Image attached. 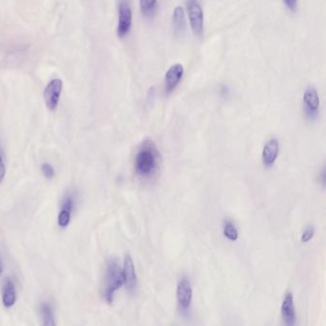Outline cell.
<instances>
[{
  "mask_svg": "<svg viewBox=\"0 0 326 326\" xmlns=\"http://www.w3.org/2000/svg\"><path fill=\"white\" fill-rule=\"evenodd\" d=\"M173 23L176 34L181 35L186 30V15L183 7L176 6L173 14Z\"/></svg>",
  "mask_w": 326,
  "mask_h": 326,
  "instance_id": "14",
  "label": "cell"
},
{
  "mask_svg": "<svg viewBox=\"0 0 326 326\" xmlns=\"http://www.w3.org/2000/svg\"><path fill=\"white\" fill-rule=\"evenodd\" d=\"M123 275L125 278V285L128 292L132 293L136 288L138 284L137 276L135 272L134 262L129 254H126L124 261V267H123Z\"/></svg>",
  "mask_w": 326,
  "mask_h": 326,
  "instance_id": "10",
  "label": "cell"
},
{
  "mask_svg": "<svg viewBox=\"0 0 326 326\" xmlns=\"http://www.w3.org/2000/svg\"><path fill=\"white\" fill-rule=\"evenodd\" d=\"M61 91H62V80L59 78L52 79L45 87L43 96L45 104L50 110H55L58 107Z\"/></svg>",
  "mask_w": 326,
  "mask_h": 326,
  "instance_id": "7",
  "label": "cell"
},
{
  "mask_svg": "<svg viewBox=\"0 0 326 326\" xmlns=\"http://www.w3.org/2000/svg\"><path fill=\"white\" fill-rule=\"evenodd\" d=\"M132 26V9L128 0H121L119 4V19L117 34L120 38H124L129 34Z\"/></svg>",
  "mask_w": 326,
  "mask_h": 326,
  "instance_id": "4",
  "label": "cell"
},
{
  "mask_svg": "<svg viewBox=\"0 0 326 326\" xmlns=\"http://www.w3.org/2000/svg\"><path fill=\"white\" fill-rule=\"evenodd\" d=\"M223 232L225 237L230 241H236L238 239V230L234 224L230 221H225Z\"/></svg>",
  "mask_w": 326,
  "mask_h": 326,
  "instance_id": "17",
  "label": "cell"
},
{
  "mask_svg": "<svg viewBox=\"0 0 326 326\" xmlns=\"http://www.w3.org/2000/svg\"><path fill=\"white\" fill-rule=\"evenodd\" d=\"M286 8L292 12H295L298 7V0H282Z\"/></svg>",
  "mask_w": 326,
  "mask_h": 326,
  "instance_id": "20",
  "label": "cell"
},
{
  "mask_svg": "<svg viewBox=\"0 0 326 326\" xmlns=\"http://www.w3.org/2000/svg\"><path fill=\"white\" fill-rule=\"evenodd\" d=\"M188 15L193 34L201 38L204 33V13L198 0H188Z\"/></svg>",
  "mask_w": 326,
  "mask_h": 326,
  "instance_id": "3",
  "label": "cell"
},
{
  "mask_svg": "<svg viewBox=\"0 0 326 326\" xmlns=\"http://www.w3.org/2000/svg\"><path fill=\"white\" fill-rule=\"evenodd\" d=\"M17 301V293L16 288L12 280L7 279L4 287H3V293H2V302L3 305L7 308L12 307Z\"/></svg>",
  "mask_w": 326,
  "mask_h": 326,
  "instance_id": "13",
  "label": "cell"
},
{
  "mask_svg": "<svg viewBox=\"0 0 326 326\" xmlns=\"http://www.w3.org/2000/svg\"><path fill=\"white\" fill-rule=\"evenodd\" d=\"M5 174H6V167H5L4 161L2 159V156L0 154V184L3 181V179L5 177Z\"/></svg>",
  "mask_w": 326,
  "mask_h": 326,
  "instance_id": "21",
  "label": "cell"
},
{
  "mask_svg": "<svg viewBox=\"0 0 326 326\" xmlns=\"http://www.w3.org/2000/svg\"><path fill=\"white\" fill-rule=\"evenodd\" d=\"M40 313L43 319V325L44 326H54L56 325L53 310L48 303H43L40 307Z\"/></svg>",
  "mask_w": 326,
  "mask_h": 326,
  "instance_id": "16",
  "label": "cell"
},
{
  "mask_svg": "<svg viewBox=\"0 0 326 326\" xmlns=\"http://www.w3.org/2000/svg\"><path fill=\"white\" fill-rule=\"evenodd\" d=\"M177 303L182 311H187L192 301V288L189 278L182 277L177 285L176 290Z\"/></svg>",
  "mask_w": 326,
  "mask_h": 326,
  "instance_id": "5",
  "label": "cell"
},
{
  "mask_svg": "<svg viewBox=\"0 0 326 326\" xmlns=\"http://www.w3.org/2000/svg\"><path fill=\"white\" fill-rule=\"evenodd\" d=\"M303 105L304 112L307 118L315 119L318 116L320 107V96L315 87L310 86L304 91Z\"/></svg>",
  "mask_w": 326,
  "mask_h": 326,
  "instance_id": "6",
  "label": "cell"
},
{
  "mask_svg": "<svg viewBox=\"0 0 326 326\" xmlns=\"http://www.w3.org/2000/svg\"><path fill=\"white\" fill-rule=\"evenodd\" d=\"M160 155L155 145L151 140L143 143L135 158V171L137 174L143 178L153 175L159 167Z\"/></svg>",
  "mask_w": 326,
  "mask_h": 326,
  "instance_id": "1",
  "label": "cell"
},
{
  "mask_svg": "<svg viewBox=\"0 0 326 326\" xmlns=\"http://www.w3.org/2000/svg\"><path fill=\"white\" fill-rule=\"evenodd\" d=\"M184 73V66L181 63H175L169 68L165 75V91L168 95L175 90L182 80Z\"/></svg>",
  "mask_w": 326,
  "mask_h": 326,
  "instance_id": "8",
  "label": "cell"
},
{
  "mask_svg": "<svg viewBox=\"0 0 326 326\" xmlns=\"http://www.w3.org/2000/svg\"><path fill=\"white\" fill-rule=\"evenodd\" d=\"M314 234H315L314 227H308L307 229H305V230L303 231V233L301 235V242L307 243L308 241H310L313 238Z\"/></svg>",
  "mask_w": 326,
  "mask_h": 326,
  "instance_id": "18",
  "label": "cell"
},
{
  "mask_svg": "<svg viewBox=\"0 0 326 326\" xmlns=\"http://www.w3.org/2000/svg\"><path fill=\"white\" fill-rule=\"evenodd\" d=\"M73 207H74V199L72 196H69L63 202L61 211L58 214V226L65 228L69 225Z\"/></svg>",
  "mask_w": 326,
  "mask_h": 326,
  "instance_id": "12",
  "label": "cell"
},
{
  "mask_svg": "<svg viewBox=\"0 0 326 326\" xmlns=\"http://www.w3.org/2000/svg\"><path fill=\"white\" fill-rule=\"evenodd\" d=\"M140 9L146 18H152L157 11V0H139Z\"/></svg>",
  "mask_w": 326,
  "mask_h": 326,
  "instance_id": "15",
  "label": "cell"
},
{
  "mask_svg": "<svg viewBox=\"0 0 326 326\" xmlns=\"http://www.w3.org/2000/svg\"><path fill=\"white\" fill-rule=\"evenodd\" d=\"M3 273V264H2V260H1V257H0V276L2 275Z\"/></svg>",
  "mask_w": 326,
  "mask_h": 326,
  "instance_id": "22",
  "label": "cell"
},
{
  "mask_svg": "<svg viewBox=\"0 0 326 326\" xmlns=\"http://www.w3.org/2000/svg\"><path fill=\"white\" fill-rule=\"evenodd\" d=\"M125 285L123 270L115 260H110L107 264L106 271V286L103 293V298L107 303H112L114 294Z\"/></svg>",
  "mask_w": 326,
  "mask_h": 326,
  "instance_id": "2",
  "label": "cell"
},
{
  "mask_svg": "<svg viewBox=\"0 0 326 326\" xmlns=\"http://www.w3.org/2000/svg\"><path fill=\"white\" fill-rule=\"evenodd\" d=\"M41 172L43 173V175L45 176L47 179H52L55 176V171L53 169V167L51 166L50 164L44 163L41 166Z\"/></svg>",
  "mask_w": 326,
  "mask_h": 326,
  "instance_id": "19",
  "label": "cell"
},
{
  "mask_svg": "<svg viewBox=\"0 0 326 326\" xmlns=\"http://www.w3.org/2000/svg\"><path fill=\"white\" fill-rule=\"evenodd\" d=\"M279 153V144L276 138L270 139L263 148L262 163L266 168H271L276 163Z\"/></svg>",
  "mask_w": 326,
  "mask_h": 326,
  "instance_id": "11",
  "label": "cell"
},
{
  "mask_svg": "<svg viewBox=\"0 0 326 326\" xmlns=\"http://www.w3.org/2000/svg\"><path fill=\"white\" fill-rule=\"evenodd\" d=\"M281 317L286 326H294L296 324L297 314L294 304V297L291 292L286 293L282 301Z\"/></svg>",
  "mask_w": 326,
  "mask_h": 326,
  "instance_id": "9",
  "label": "cell"
}]
</instances>
